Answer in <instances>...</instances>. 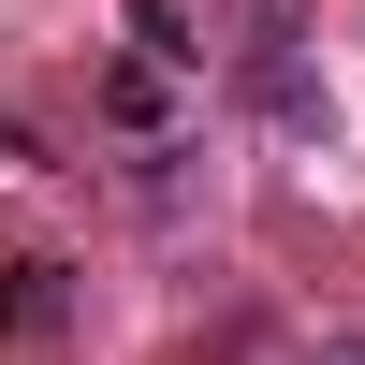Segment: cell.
I'll use <instances>...</instances> for the list:
<instances>
[{
  "instance_id": "2",
  "label": "cell",
  "mask_w": 365,
  "mask_h": 365,
  "mask_svg": "<svg viewBox=\"0 0 365 365\" xmlns=\"http://www.w3.org/2000/svg\"><path fill=\"white\" fill-rule=\"evenodd\" d=\"M205 15H263V0H205Z\"/></svg>"
},
{
  "instance_id": "3",
  "label": "cell",
  "mask_w": 365,
  "mask_h": 365,
  "mask_svg": "<svg viewBox=\"0 0 365 365\" xmlns=\"http://www.w3.org/2000/svg\"><path fill=\"white\" fill-rule=\"evenodd\" d=\"M336 365H365V336H351V351H336Z\"/></svg>"
},
{
  "instance_id": "1",
  "label": "cell",
  "mask_w": 365,
  "mask_h": 365,
  "mask_svg": "<svg viewBox=\"0 0 365 365\" xmlns=\"http://www.w3.org/2000/svg\"><path fill=\"white\" fill-rule=\"evenodd\" d=\"M132 44L161 58V73H205V15L190 0H132Z\"/></svg>"
}]
</instances>
